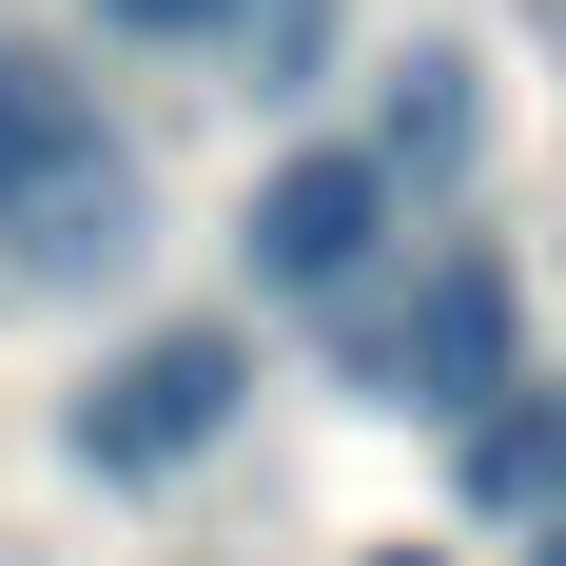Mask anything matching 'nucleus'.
<instances>
[{
    "label": "nucleus",
    "instance_id": "nucleus-6",
    "mask_svg": "<svg viewBox=\"0 0 566 566\" xmlns=\"http://www.w3.org/2000/svg\"><path fill=\"white\" fill-rule=\"evenodd\" d=\"M469 489H489V509H566V391L489 410V430H469Z\"/></svg>",
    "mask_w": 566,
    "mask_h": 566
},
{
    "label": "nucleus",
    "instance_id": "nucleus-4",
    "mask_svg": "<svg viewBox=\"0 0 566 566\" xmlns=\"http://www.w3.org/2000/svg\"><path fill=\"white\" fill-rule=\"evenodd\" d=\"M234 254H254L274 313H333V293L391 254V176H371V157H274V176H254V216H234Z\"/></svg>",
    "mask_w": 566,
    "mask_h": 566
},
{
    "label": "nucleus",
    "instance_id": "nucleus-3",
    "mask_svg": "<svg viewBox=\"0 0 566 566\" xmlns=\"http://www.w3.org/2000/svg\"><path fill=\"white\" fill-rule=\"evenodd\" d=\"M234 391H254V333H216V313H196V333H137L98 391H78V469H98V489H157V469H196L234 430Z\"/></svg>",
    "mask_w": 566,
    "mask_h": 566
},
{
    "label": "nucleus",
    "instance_id": "nucleus-5",
    "mask_svg": "<svg viewBox=\"0 0 566 566\" xmlns=\"http://www.w3.org/2000/svg\"><path fill=\"white\" fill-rule=\"evenodd\" d=\"M352 157L391 176V196H410V176H469V59H410V78H391V117H371Z\"/></svg>",
    "mask_w": 566,
    "mask_h": 566
},
{
    "label": "nucleus",
    "instance_id": "nucleus-9",
    "mask_svg": "<svg viewBox=\"0 0 566 566\" xmlns=\"http://www.w3.org/2000/svg\"><path fill=\"white\" fill-rule=\"evenodd\" d=\"M547 566H566V527H547Z\"/></svg>",
    "mask_w": 566,
    "mask_h": 566
},
{
    "label": "nucleus",
    "instance_id": "nucleus-7",
    "mask_svg": "<svg viewBox=\"0 0 566 566\" xmlns=\"http://www.w3.org/2000/svg\"><path fill=\"white\" fill-rule=\"evenodd\" d=\"M313 40H333V0H234V59H254V98H293V78H313Z\"/></svg>",
    "mask_w": 566,
    "mask_h": 566
},
{
    "label": "nucleus",
    "instance_id": "nucleus-8",
    "mask_svg": "<svg viewBox=\"0 0 566 566\" xmlns=\"http://www.w3.org/2000/svg\"><path fill=\"white\" fill-rule=\"evenodd\" d=\"M98 40H234V0H98Z\"/></svg>",
    "mask_w": 566,
    "mask_h": 566
},
{
    "label": "nucleus",
    "instance_id": "nucleus-2",
    "mask_svg": "<svg viewBox=\"0 0 566 566\" xmlns=\"http://www.w3.org/2000/svg\"><path fill=\"white\" fill-rule=\"evenodd\" d=\"M352 391L371 410H430V430H489V410L527 391V293L489 234H430L371 313H352Z\"/></svg>",
    "mask_w": 566,
    "mask_h": 566
},
{
    "label": "nucleus",
    "instance_id": "nucleus-10",
    "mask_svg": "<svg viewBox=\"0 0 566 566\" xmlns=\"http://www.w3.org/2000/svg\"><path fill=\"white\" fill-rule=\"evenodd\" d=\"M410 566H430V547H410Z\"/></svg>",
    "mask_w": 566,
    "mask_h": 566
},
{
    "label": "nucleus",
    "instance_id": "nucleus-1",
    "mask_svg": "<svg viewBox=\"0 0 566 566\" xmlns=\"http://www.w3.org/2000/svg\"><path fill=\"white\" fill-rule=\"evenodd\" d=\"M117 254H137V157H117L98 78H59V59L0 40V274L78 293V274H117Z\"/></svg>",
    "mask_w": 566,
    "mask_h": 566
}]
</instances>
